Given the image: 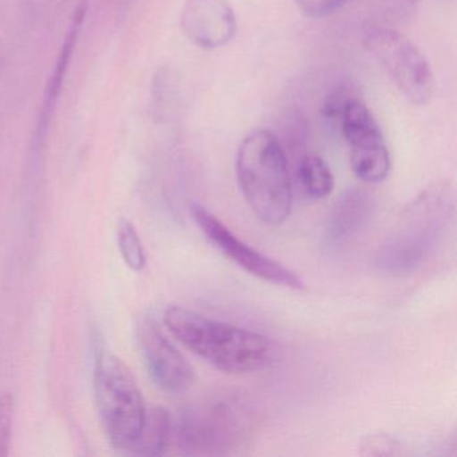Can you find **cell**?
<instances>
[{"instance_id": "obj_6", "label": "cell", "mask_w": 457, "mask_h": 457, "mask_svg": "<svg viewBox=\"0 0 457 457\" xmlns=\"http://www.w3.org/2000/svg\"><path fill=\"white\" fill-rule=\"evenodd\" d=\"M363 42L406 100L414 105H427L432 100L435 77L413 42L387 28L369 29Z\"/></svg>"}, {"instance_id": "obj_13", "label": "cell", "mask_w": 457, "mask_h": 457, "mask_svg": "<svg viewBox=\"0 0 457 457\" xmlns=\"http://www.w3.org/2000/svg\"><path fill=\"white\" fill-rule=\"evenodd\" d=\"M172 433V417L162 406H152L146 409L143 427L138 432L130 453L140 456H159L165 453L170 444Z\"/></svg>"}, {"instance_id": "obj_16", "label": "cell", "mask_w": 457, "mask_h": 457, "mask_svg": "<svg viewBox=\"0 0 457 457\" xmlns=\"http://www.w3.org/2000/svg\"><path fill=\"white\" fill-rule=\"evenodd\" d=\"M170 77L172 76L167 69H162L154 76V84H152V108L156 120L167 119L168 111L172 105L175 84Z\"/></svg>"}, {"instance_id": "obj_5", "label": "cell", "mask_w": 457, "mask_h": 457, "mask_svg": "<svg viewBox=\"0 0 457 457\" xmlns=\"http://www.w3.org/2000/svg\"><path fill=\"white\" fill-rule=\"evenodd\" d=\"M95 395L109 443L120 451H129L143 427L146 406L135 377L111 353L101 352L96 358Z\"/></svg>"}, {"instance_id": "obj_10", "label": "cell", "mask_w": 457, "mask_h": 457, "mask_svg": "<svg viewBox=\"0 0 457 457\" xmlns=\"http://www.w3.org/2000/svg\"><path fill=\"white\" fill-rule=\"evenodd\" d=\"M180 28L192 44L215 50L234 39L237 15L227 0H187L180 12Z\"/></svg>"}, {"instance_id": "obj_17", "label": "cell", "mask_w": 457, "mask_h": 457, "mask_svg": "<svg viewBox=\"0 0 457 457\" xmlns=\"http://www.w3.org/2000/svg\"><path fill=\"white\" fill-rule=\"evenodd\" d=\"M360 453L363 456H398L403 453L401 444L395 438L385 435L366 436L360 443Z\"/></svg>"}, {"instance_id": "obj_9", "label": "cell", "mask_w": 457, "mask_h": 457, "mask_svg": "<svg viewBox=\"0 0 457 457\" xmlns=\"http://www.w3.org/2000/svg\"><path fill=\"white\" fill-rule=\"evenodd\" d=\"M138 344L149 377L160 389L181 395L192 386L194 369L154 320H145L138 326Z\"/></svg>"}, {"instance_id": "obj_11", "label": "cell", "mask_w": 457, "mask_h": 457, "mask_svg": "<svg viewBox=\"0 0 457 457\" xmlns=\"http://www.w3.org/2000/svg\"><path fill=\"white\" fill-rule=\"evenodd\" d=\"M87 15V2L82 0L81 4L74 10L73 15H71V23H69L68 30H66L62 46H61L60 53H58L57 61H55L54 68L50 73L49 81L45 87L44 97H42L33 133V149L36 154H39L44 149L47 137H49L53 117H54L58 103H60L63 84H65L66 76H68L69 69H71V61H73L74 52H76L77 45H79L82 29H84Z\"/></svg>"}, {"instance_id": "obj_19", "label": "cell", "mask_w": 457, "mask_h": 457, "mask_svg": "<svg viewBox=\"0 0 457 457\" xmlns=\"http://www.w3.org/2000/svg\"><path fill=\"white\" fill-rule=\"evenodd\" d=\"M302 12L310 18H325L346 6L350 0H294Z\"/></svg>"}, {"instance_id": "obj_14", "label": "cell", "mask_w": 457, "mask_h": 457, "mask_svg": "<svg viewBox=\"0 0 457 457\" xmlns=\"http://www.w3.org/2000/svg\"><path fill=\"white\" fill-rule=\"evenodd\" d=\"M298 180L312 199H325L334 188V176L328 162L318 154H304L298 164Z\"/></svg>"}, {"instance_id": "obj_18", "label": "cell", "mask_w": 457, "mask_h": 457, "mask_svg": "<svg viewBox=\"0 0 457 457\" xmlns=\"http://www.w3.org/2000/svg\"><path fill=\"white\" fill-rule=\"evenodd\" d=\"M12 414H14V401L12 395H0V457L9 454L12 444Z\"/></svg>"}, {"instance_id": "obj_15", "label": "cell", "mask_w": 457, "mask_h": 457, "mask_svg": "<svg viewBox=\"0 0 457 457\" xmlns=\"http://www.w3.org/2000/svg\"><path fill=\"white\" fill-rule=\"evenodd\" d=\"M117 240L125 264L135 272L143 271L146 266L145 250L137 229L127 219H120L117 224Z\"/></svg>"}, {"instance_id": "obj_2", "label": "cell", "mask_w": 457, "mask_h": 457, "mask_svg": "<svg viewBox=\"0 0 457 457\" xmlns=\"http://www.w3.org/2000/svg\"><path fill=\"white\" fill-rule=\"evenodd\" d=\"M164 322L189 352L226 373H253L274 361V345L255 331L180 306L168 307Z\"/></svg>"}, {"instance_id": "obj_1", "label": "cell", "mask_w": 457, "mask_h": 457, "mask_svg": "<svg viewBox=\"0 0 457 457\" xmlns=\"http://www.w3.org/2000/svg\"><path fill=\"white\" fill-rule=\"evenodd\" d=\"M259 425L261 413L245 395H208L172 422L170 444L181 453L194 456L234 453L250 443Z\"/></svg>"}, {"instance_id": "obj_12", "label": "cell", "mask_w": 457, "mask_h": 457, "mask_svg": "<svg viewBox=\"0 0 457 457\" xmlns=\"http://www.w3.org/2000/svg\"><path fill=\"white\" fill-rule=\"evenodd\" d=\"M373 212V199L362 189L345 192L331 210L323 231V245L328 251L346 248L368 226Z\"/></svg>"}, {"instance_id": "obj_7", "label": "cell", "mask_w": 457, "mask_h": 457, "mask_svg": "<svg viewBox=\"0 0 457 457\" xmlns=\"http://www.w3.org/2000/svg\"><path fill=\"white\" fill-rule=\"evenodd\" d=\"M342 135L350 148L353 173L365 183H381L390 172V156L381 128L362 101L352 97L342 111Z\"/></svg>"}, {"instance_id": "obj_3", "label": "cell", "mask_w": 457, "mask_h": 457, "mask_svg": "<svg viewBox=\"0 0 457 457\" xmlns=\"http://www.w3.org/2000/svg\"><path fill=\"white\" fill-rule=\"evenodd\" d=\"M240 191L253 212L263 223L279 226L293 208V184L282 144L274 133H248L237 154Z\"/></svg>"}, {"instance_id": "obj_4", "label": "cell", "mask_w": 457, "mask_h": 457, "mask_svg": "<svg viewBox=\"0 0 457 457\" xmlns=\"http://www.w3.org/2000/svg\"><path fill=\"white\" fill-rule=\"evenodd\" d=\"M448 184L422 192L403 213L397 226L377 251L376 264L390 275L416 271L445 231L452 207Z\"/></svg>"}, {"instance_id": "obj_20", "label": "cell", "mask_w": 457, "mask_h": 457, "mask_svg": "<svg viewBox=\"0 0 457 457\" xmlns=\"http://www.w3.org/2000/svg\"><path fill=\"white\" fill-rule=\"evenodd\" d=\"M29 6L33 10H39L45 6V4H49V0H28Z\"/></svg>"}, {"instance_id": "obj_8", "label": "cell", "mask_w": 457, "mask_h": 457, "mask_svg": "<svg viewBox=\"0 0 457 457\" xmlns=\"http://www.w3.org/2000/svg\"><path fill=\"white\" fill-rule=\"evenodd\" d=\"M191 211L195 221L204 232L208 240L248 274L266 280L271 285L282 286V287L293 288V290H301L304 287L303 280L296 272L240 240L223 221L219 220L204 205L195 203Z\"/></svg>"}]
</instances>
